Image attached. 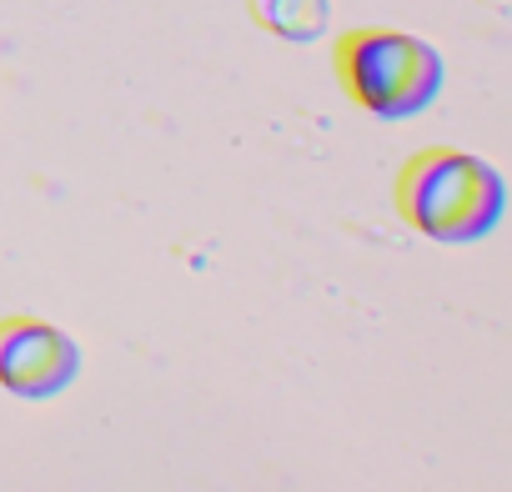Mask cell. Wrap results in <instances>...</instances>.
Returning a JSON list of instances; mask_svg holds the SVG:
<instances>
[{"label": "cell", "mask_w": 512, "mask_h": 492, "mask_svg": "<svg viewBox=\"0 0 512 492\" xmlns=\"http://www.w3.org/2000/svg\"><path fill=\"white\" fill-rule=\"evenodd\" d=\"M337 76L342 91L377 121H407L422 116L437 96H442V56L432 41L407 36V31H387V26H367V31H347L337 41Z\"/></svg>", "instance_id": "cell-2"}, {"label": "cell", "mask_w": 512, "mask_h": 492, "mask_svg": "<svg viewBox=\"0 0 512 492\" xmlns=\"http://www.w3.org/2000/svg\"><path fill=\"white\" fill-rule=\"evenodd\" d=\"M81 372V347L51 322L6 317L0 322V387L26 402H46L66 392Z\"/></svg>", "instance_id": "cell-3"}, {"label": "cell", "mask_w": 512, "mask_h": 492, "mask_svg": "<svg viewBox=\"0 0 512 492\" xmlns=\"http://www.w3.org/2000/svg\"><path fill=\"white\" fill-rule=\"evenodd\" d=\"M397 206L422 236L447 241V246H467V241H482L502 221L507 186H502V171L492 161H482L472 151L437 146V151H422L402 171Z\"/></svg>", "instance_id": "cell-1"}, {"label": "cell", "mask_w": 512, "mask_h": 492, "mask_svg": "<svg viewBox=\"0 0 512 492\" xmlns=\"http://www.w3.org/2000/svg\"><path fill=\"white\" fill-rule=\"evenodd\" d=\"M251 16L262 21L277 41L312 46L332 26V0H251Z\"/></svg>", "instance_id": "cell-4"}]
</instances>
